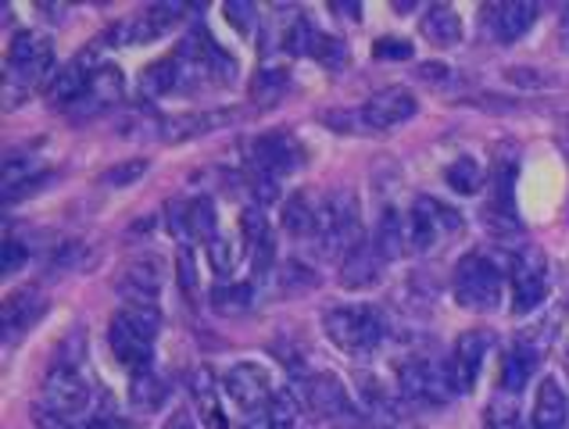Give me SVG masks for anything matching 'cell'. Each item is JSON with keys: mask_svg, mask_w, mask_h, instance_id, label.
Masks as SVG:
<instances>
[{"mask_svg": "<svg viewBox=\"0 0 569 429\" xmlns=\"http://www.w3.org/2000/svg\"><path fill=\"white\" fill-rule=\"evenodd\" d=\"M158 305H122L108 326V343L111 355L119 358V366L143 372L151 369V351H154V337H158Z\"/></svg>", "mask_w": 569, "mask_h": 429, "instance_id": "obj_1", "label": "cell"}, {"mask_svg": "<svg viewBox=\"0 0 569 429\" xmlns=\"http://www.w3.org/2000/svg\"><path fill=\"white\" fill-rule=\"evenodd\" d=\"M322 329H327V337L337 351L355 355V358H366L383 343L380 316L372 308H362V305L330 308L327 316H322Z\"/></svg>", "mask_w": 569, "mask_h": 429, "instance_id": "obj_2", "label": "cell"}, {"mask_svg": "<svg viewBox=\"0 0 569 429\" xmlns=\"http://www.w3.org/2000/svg\"><path fill=\"white\" fill-rule=\"evenodd\" d=\"M298 398L305 401V408L312 411L316 419L330 422L337 429H359V422H362L359 408H355V401H351V393L330 372L301 376L298 379Z\"/></svg>", "mask_w": 569, "mask_h": 429, "instance_id": "obj_3", "label": "cell"}, {"mask_svg": "<svg viewBox=\"0 0 569 429\" xmlns=\"http://www.w3.org/2000/svg\"><path fill=\"white\" fill-rule=\"evenodd\" d=\"M455 301L466 311H495L501 301V272L487 255L469 251L455 266Z\"/></svg>", "mask_w": 569, "mask_h": 429, "instance_id": "obj_4", "label": "cell"}, {"mask_svg": "<svg viewBox=\"0 0 569 429\" xmlns=\"http://www.w3.org/2000/svg\"><path fill=\"white\" fill-rule=\"evenodd\" d=\"M319 247L327 255H348L351 247H359L362 237V219H359V201L355 193L340 190L330 193L319 208V233H316Z\"/></svg>", "mask_w": 569, "mask_h": 429, "instance_id": "obj_5", "label": "cell"}, {"mask_svg": "<svg viewBox=\"0 0 569 429\" xmlns=\"http://www.w3.org/2000/svg\"><path fill=\"white\" fill-rule=\"evenodd\" d=\"M251 169L258 176V187L266 197H272V183L305 164V147L295 133H262L251 143Z\"/></svg>", "mask_w": 569, "mask_h": 429, "instance_id": "obj_6", "label": "cell"}, {"mask_svg": "<svg viewBox=\"0 0 569 429\" xmlns=\"http://www.w3.org/2000/svg\"><path fill=\"white\" fill-rule=\"evenodd\" d=\"M416 97L405 87H387L380 93H372L366 104L351 108V126L355 133H387V129H398L409 119H416Z\"/></svg>", "mask_w": 569, "mask_h": 429, "instance_id": "obj_7", "label": "cell"}, {"mask_svg": "<svg viewBox=\"0 0 569 429\" xmlns=\"http://www.w3.org/2000/svg\"><path fill=\"white\" fill-rule=\"evenodd\" d=\"M54 69V47L37 29H26L8 47V79L19 87H37V82Z\"/></svg>", "mask_w": 569, "mask_h": 429, "instance_id": "obj_8", "label": "cell"}, {"mask_svg": "<svg viewBox=\"0 0 569 429\" xmlns=\"http://www.w3.org/2000/svg\"><path fill=\"white\" fill-rule=\"evenodd\" d=\"M43 405L54 408L64 419L87 411L90 383H87V376L76 369V361H58V366H51V372L43 376Z\"/></svg>", "mask_w": 569, "mask_h": 429, "instance_id": "obj_9", "label": "cell"}, {"mask_svg": "<svg viewBox=\"0 0 569 429\" xmlns=\"http://www.w3.org/2000/svg\"><path fill=\"white\" fill-rule=\"evenodd\" d=\"M161 283H166V261L158 255H140L129 258L116 272V290L126 305H154Z\"/></svg>", "mask_w": 569, "mask_h": 429, "instance_id": "obj_10", "label": "cell"}, {"mask_svg": "<svg viewBox=\"0 0 569 429\" xmlns=\"http://www.w3.org/2000/svg\"><path fill=\"white\" fill-rule=\"evenodd\" d=\"M487 351H491V333H487V329H469V333L455 340V351L445 366L451 393H469L477 387Z\"/></svg>", "mask_w": 569, "mask_h": 429, "instance_id": "obj_11", "label": "cell"}, {"mask_svg": "<svg viewBox=\"0 0 569 429\" xmlns=\"http://www.w3.org/2000/svg\"><path fill=\"white\" fill-rule=\"evenodd\" d=\"M459 229H462L459 211L445 208L441 201H433V197H419L409 211V243L416 251H430L445 233H459Z\"/></svg>", "mask_w": 569, "mask_h": 429, "instance_id": "obj_12", "label": "cell"}, {"mask_svg": "<svg viewBox=\"0 0 569 429\" xmlns=\"http://www.w3.org/2000/svg\"><path fill=\"white\" fill-rule=\"evenodd\" d=\"M183 4H151V8H140L137 14L122 19L116 29H111V40L119 47H137V43H151L183 19Z\"/></svg>", "mask_w": 569, "mask_h": 429, "instance_id": "obj_13", "label": "cell"}, {"mask_svg": "<svg viewBox=\"0 0 569 429\" xmlns=\"http://www.w3.org/2000/svg\"><path fill=\"white\" fill-rule=\"evenodd\" d=\"M222 387H226V393H230V401L240 405L243 411H251V416L254 411H262L276 393H280L272 387L269 372L262 366H254V361H240V366H233L230 372H226Z\"/></svg>", "mask_w": 569, "mask_h": 429, "instance_id": "obj_14", "label": "cell"}, {"mask_svg": "<svg viewBox=\"0 0 569 429\" xmlns=\"http://www.w3.org/2000/svg\"><path fill=\"white\" fill-rule=\"evenodd\" d=\"M512 183H516V164L498 161V169L491 176V193H487V211H483V222H487V229H491L495 237H512V233H519Z\"/></svg>", "mask_w": 569, "mask_h": 429, "instance_id": "obj_15", "label": "cell"}, {"mask_svg": "<svg viewBox=\"0 0 569 429\" xmlns=\"http://www.w3.org/2000/svg\"><path fill=\"white\" fill-rule=\"evenodd\" d=\"M398 390L416 405H441L451 393L448 372L437 369L433 361H427V358L405 361V366L398 369Z\"/></svg>", "mask_w": 569, "mask_h": 429, "instance_id": "obj_16", "label": "cell"}, {"mask_svg": "<svg viewBox=\"0 0 569 429\" xmlns=\"http://www.w3.org/2000/svg\"><path fill=\"white\" fill-rule=\"evenodd\" d=\"M545 301V258L538 251H519L512 261V311L527 316Z\"/></svg>", "mask_w": 569, "mask_h": 429, "instance_id": "obj_17", "label": "cell"}, {"mask_svg": "<svg viewBox=\"0 0 569 429\" xmlns=\"http://www.w3.org/2000/svg\"><path fill=\"white\" fill-rule=\"evenodd\" d=\"M122 72L116 69V64H97V72L90 79V87L83 90V97L69 108L72 119H93V114L108 111L111 104L122 101Z\"/></svg>", "mask_w": 569, "mask_h": 429, "instance_id": "obj_18", "label": "cell"}, {"mask_svg": "<svg viewBox=\"0 0 569 429\" xmlns=\"http://www.w3.org/2000/svg\"><path fill=\"white\" fill-rule=\"evenodd\" d=\"M383 266L387 258L380 255V247L369 240H362L359 247H351V251L345 255V261H340V287L345 290H369L380 283L383 276Z\"/></svg>", "mask_w": 569, "mask_h": 429, "instance_id": "obj_19", "label": "cell"}, {"mask_svg": "<svg viewBox=\"0 0 569 429\" xmlns=\"http://www.w3.org/2000/svg\"><path fill=\"white\" fill-rule=\"evenodd\" d=\"M93 72H97L93 54H76L69 64H64V69H58L51 76V82H47V97H51V104L72 108L79 97H83V90L90 87Z\"/></svg>", "mask_w": 569, "mask_h": 429, "instance_id": "obj_20", "label": "cell"}, {"mask_svg": "<svg viewBox=\"0 0 569 429\" xmlns=\"http://www.w3.org/2000/svg\"><path fill=\"white\" fill-rule=\"evenodd\" d=\"M240 240H243V247H248L251 269L266 272L272 255H276V240H272V229H269V219L262 214V208L251 204V208L240 211Z\"/></svg>", "mask_w": 569, "mask_h": 429, "instance_id": "obj_21", "label": "cell"}, {"mask_svg": "<svg viewBox=\"0 0 569 429\" xmlns=\"http://www.w3.org/2000/svg\"><path fill=\"white\" fill-rule=\"evenodd\" d=\"M233 119V111H187V114H169V119H161L158 129H161V140L169 143H180V140H193V137H204L211 129H219Z\"/></svg>", "mask_w": 569, "mask_h": 429, "instance_id": "obj_22", "label": "cell"}, {"mask_svg": "<svg viewBox=\"0 0 569 429\" xmlns=\"http://www.w3.org/2000/svg\"><path fill=\"white\" fill-rule=\"evenodd\" d=\"M47 311V301L40 290H19L4 301V311H0V322H4V340H14L29 333L32 326L40 322V316Z\"/></svg>", "mask_w": 569, "mask_h": 429, "instance_id": "obj_23", "label": "cell"}, {"mask_svg": "<svg viewBox=\"0 0 569 429\" xmlns=\"http://www.w3.org/2000/svg\"><path fill=\"white\" fill-rule=\"evenodd\" d=\"M533 429H569V401L556 376L541 379L538 401H533Z\"/></svg>", "mask_w": 569, "mask_h": 429, "instance_id": "obj_24", "label": "cell"}, {"mask_svg": "<svg viewBox=\"0 0 569 429\" xmlns=\"http://www.w3.org/2000/svg\"><path fill=\"white\" fill-rule=\"evenodd\" d=\"M491 26L495 37L501 43H516L519 37H527V29L538 22V4H523V0H512V4H495L491 8Z\"/></svg>", "mask_w": 569, "mask_h": 429, "instance_id": "obj_25", "label": "cell"}, {"mask_svg": "<svg viewBox=\"0 0 569 429\" xmlns=\"http://www.w3.org/2000/svg\"><path fill=\"white\" fill-rule=\"evenodd\" d=\"M319 208L322 201H312V193H290L283 204V229L298 240H312L319 233Z\"/></svg>", "mask_w": 569, "mask_h": 429, "instance_id": "obj_26", "label": "cell"}, {"mask_svg": "<svg viewBox=\"0 0 569 429\" xmlns=\"http://www.w3.org/2000/svg\"><path fill=\"white\" fill-rule=\"evenodd\" d=\"M422 32H427V40L437 43V47H455L462 40L459 11L448 8V4H430L427 14H422Z\"/></svg>", "mask_w": 569, "mask_h": 429, "instance_id": "obj_27", "label": "cell"}, {"mask_svg": "<svg viewBox=\"0 0 569 429\" xmlns=\"http://www.w3.org/2000/svg\"><path fill=\"white\" fill-rule=\"evenodd\" d=\"M372 243L380 247V255L387 261H395L398 255H405V243H409V222L401 219L395 208H387L377 222V233H372Z\"/></svg>", "mask_w": 569, "mask_h": 429, "instance_id": "obj_28", "label": "cell"}, {"mask_svg": "<svg viewBox=\"0 0 569 429\" xmlns=\"http://www.w3.org/2000/svg\"><path fill=\"white\" fill-rule=\"evenodd\" d=\"M533 366H538V355H533L530 348H512L506 358H501V393H516L523 390L530 383V376H533Z\"/></svg>", "mask_w": 569, "mask_h": 429, "instance_id": "obj_29", "label": "cell"}, {"mask_svg": "<svg viewBox=\"0 0 569 429\" xmlns=\"http://www.w3.org/2000/svg\"><path fill=\"white\" fill-rule=\"evenodd\" d=\"M295 419H298V401L290 398V393H276V398L262 411H254L240 429H290Z\"/></svg>", "mask_w": 569, "mask_h": 429, "instance_id": "obj_30", "label": "cell"}, {"mask_svg": "<svg viewBox=\"0 0 569 429\" xmlns=\"http://www.w3.org/2000/svg\"><path fill=\"white\" fill-rule=\"evenodd\" d=\"M166 383L151 372V369H143V372H133V379H129V401H133V408L140 411H154L161 408V401H166Z\"/></svg>", "mask_w": 569, "mask_h": 429, "instance_id": "obj_31", "label": "cell"}, {"mask_svg": "<svg viewBox=\"0 0 569 429\" xmlns=\"http://www.w3.org/2000/svg\"><path fill=\"white\" fill-rule=\"evenodd\" d=\"M287 90H290V72H283V69H262L251 79V101H258V104L283 101Z\"/></svg>", "mask_w": 569, "mask_h": 429, "instance_id": "obj_32", "label": "cell"}, {"mask_svg": "<svg viewBox=\"0 0 569 429\" xmlns=\"http://www.w3.org/2000/svg\"><path fill=\"white\" fill-rule=\"evenodd\" d=\"M445 183L455 190V193H477L480 190V164H477V158H469V154H462V158H455L448 169H445Z\"/></svg>", "mask_w": 569, "mask_h": 429, "instance_id": "obj_33", "label": "cell"}, {"mask_svg": "<svg viewBox=\"0 0 569 429\" xmlns=\"http://www.w3.org/2000/svg\"><path fill=\"white\" fill-rule=\"evenodd\" d=\"M483 429H523V419H519V408H516L512 393H498V398L487 405Z\"/></svg>", "mask_w": 569, "mask_h": 429, "instance_id": "obj_34", "label": "cell"}, {"mask_svg": "<svg viewBox=\"0 0 569 429\" xmlns=\"http://www.w3.org/2000/svg\"><path fill=\"white\" fill-rule=\"evenodd\" d=\"M143 90H148L151 97L180 90V64H176V58H166V61L151 64V69L143 72Z\"/></svg>", "mask_w": 569, "mask_h": 429, "instance_id": "obj_35", "label": "cell"}, {"mask_svg": "<svg viewBox=\"0 0 569 429\" xmlns=\"http://www.w3.org/2000/svg\"><path fill=\"white\" fill-rule=\"evenodd\" d=\"M87 266H93V251L79 240L61 243L51 255V269H58V272H76V269H87Z\"/></svg>", "mask_w": 569, "mask_h": 429, "instance_id": "obj_36", "label": "cell"}, {"mask_svg": "<svg viewBox=\"0 0 569 429\" xmlns=\"http://www.w3.org/2000/svg\"><path fill=\"white\" fill-rule=\"evenodd\" d=\"M143 172H148V158H129V161L111 164L108 172H101V183H104V187L122 190V187H133Z\"/></svg>", "mask_w": 569, "mask_h": 429, "instance_id": "obj_37", "label": "cell"}, {"mask_svg": "<svg viewBox=\"0 0 569 429\" xmlns=\"http://www.w3.org/2000/svg\"><path fill=\"white\" fill-rule=\"evenodd\" d=\"M251 301H254L251 283H226L216 290V308L226 311V316H237V311L251 308Z\"/></svg>", "mask_w": 569, "mask_h": 429, "instance_id": "obj_38", "label": "cell"}, {"mask_svg": "<svg viewBox=\"0 0 569 429\" xmlns=\"http://www.w3.org/2000/svg\"><path fill=\"white\" fill-rule=\"evenodd\" d=\"M193 398H198V419L208 426V429H230L222 419V408H219V398L211 387H193Z\"/></svg>", "mask_w": 569, "mask_h": 429, "instance_id": "obj_39", "label": "cell"}, {"mask_svg": "<svg viewBox=\"0 0 569 429\" xmlns=\"http://www.w3.org/2000/svg\"><path fill=\"white\" fill-rule=\"evenodd\" d=\"M308 54L319 58L322 64H330V69H340L345 58H348V51L340 47V40L327 37V32H319V29H316V37H312V47H308Z\"/></svg>", "mask_w": 569, "mask_h": 429, "instance_id": "obj_40", "label": "cell"}, {"mask_svg": "<svg viewBox=\"0 0 569 429\" xmlns=\"http://www.w3.org/2000/svg\"><path fill=\"white\" fill-rule=\"evenodd\" d=\"M506 76H509V82H516V87H530V90H538V87H562V79L545 72V69H509Z\"/></svg>", "mask_w": 569, "mask_h": 429, "instance_id": "obj_41", "label": "cell"}, {"mask_svg": "<svg viewBox=\"0 0 569 429\" xmlns=\"http://www.w3.org/2000/svg\"><path fill=\"white\" fill-rule=\"evenodd\" d=\"M176 269H180V287L187 297L198 293V261H193L190 243H180V258H176Z\"/></svg>", "mask_w": 569, "mask_h": 429, "instance_id": "obj_42", "label": "cell"}, {"mask_svg": "<svg viewBox=\"0 0 569 429\" xmlns=\"http://www.w3.org/2000/svg\"><path fill=\"white\" fill-rule=\"evenodd\" d=\"M29 261V251L26 243L19 240H4V247H0V269H4V276H14L22 266Z\"/></svg>", "mask_w": 569, "mask_h": 429, "instance_id": "obj_43", "label": "cell"}, {"mask_svg": "<svg viewBox=\"0 0 569 429\" xmlns=\"http://www.w3.org/2000/svg\"><path fill=\"white\" fill-rule=\"evenodd\" d=\"M222 14H226V22H230L233 29H240L243 37L254 29V8L251 4H240V0H233V4H226L222 8Z\"/></svg>", "mask_w": 569, "mask_h": 429, "instance_id": "obj_44", "label": "cell"}, {"mask_svg": "<svg viewBox=\"0 0 569 429\" xmlns=\"http://www.w3.org/2000/svg\"><path fill=\"white\" fill-rule=\"evenodd\" d=\"M32 426H37V429H72L69 419L58 416V411H54V408H47V405H37V408H32Z\"/></svg>", "mask_w": 569, "mask_h": 429, "instance_id": "obj_45", "label": "cell"}, {"mask_svg": "<svg viewBox=\"0 0 569 429\" xmlns=\"http://www.w3.org/2000/svg\"><path fill=\"white\" fill-rule=\"evenodd\" d=\"M204 247H208L211 269H216L219 276H230V266H233V258H230V251H226L222 237H216V240H211V243H204Z\"/></svg>", "mask_w": 569, "mask_h": 429, "instance_id": "obj_46", "label": "cell"}, {"mask_svg": "<svg viewBox=\"0 0 569 429\" xmlns=\"http://www.w3.org/2000/svg\"><path fill=\"white\" fill-rule=\"evenodd\" d=\"M377 58L409 61V58H412V43H405V40H380V43H377Z\"/></svg>", "mask_w": 569, "mask_h": 429, "instance_id": "obj_47", "label": "cell"}, {"mask_svg": "<svg viewBox=\"0 0 569 429\" xmlns=\"http://www.w3.org/2000/svg\"><path fill=\"white\" fill-rule=\"evenodd\" d=\"M161 429H198V422H193V416H190L187 408H176L172 416L166 419V426H161Z\"/></svg>", "mask_w": 569, "mask_h": 429, "instance_id": "obj_48", "label": "cell"}, {"mask_svg": "<svg viewBox=\"0 0 569 429\" xmlns=\"http://www.w3.org/2000/svg\"><path fill=\"white\" fill-rule=\"evenodd\" d=\"M451 69H448V64H422V69H419V79H427V82H448L451 76H448Z\"/></svg>", "mask_w": 569, "mask_h": 429, "instance_id": "obj_49", "label": "cell"}, {"mask_svg": "<svg viewBox=\"0 0 569 429\" xmlns=\"http://www.w3.org/2000/svg\"><path fill=\"white\" fill-rule=\"evenodd\" d=\"M333 11H351V19H359V11H362V4H330Z\"/></svg>", "mask_w": 569, "mask_h": 429, "instance_id": "obj_50", "label": "cell"}, {"mask_svg": "<svg viewBox=\"0 0 569 429\" xmlns=\"http://www.w3.org/2000/svg\"><path fill=\"white\" fill-rule=\"evenodd\" d=\"M83 429H111V422H108V419H87Z\"/></svg>", "mask_w": 569, "mask_h": 429, "instance_id": "obj_51", "label": "cell"}, {"mask_svg": "<svg viewBox=\"0 0 569 429\" xmlns=\"http://www.w3.org/2000/svg\"><path fill=\"white\" fill-rule=\"evenodd\" d=\"M562 37H569V11H566V19H562Z\"/></svg>", "mask_w": 569, "mask_h": 429, "instance_id": "obj_52", "label": "cell"}, {"mask_svg": "<svg viewBox=\"0 0 569 429\" xmlns=\"http://www.w3.org/2000/svg\"><path fill=\"white\" fill-rule=\"evenodd\" d=\"M383 429H390V426H383Z\"/></svg>", "mask_w": 569, "mask_h": 429, "instance_id": "obj_53", "label": "cell"}]
</instances>
